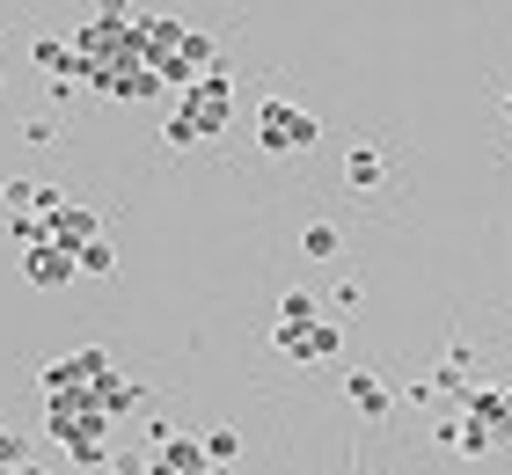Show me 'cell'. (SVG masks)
<instances>
[{
    "instance_id": "e0dca14e",
    "label": "cell",
    "mask_w": 512,
    "mask_h": 475,
    "mask_svg": "<svg viewBox=\"0 0 512 475\" xmlns=\"http://www.w3.org/2000/svg\"><path fill=\"white\" fill-rule=\"evenodd\" d=\"M110 271H118V249H110V242L81 249V278H110Z\"/></svg>"
},
{
    "instance_id": "5b68a950",
    "label": "cell",
    "mask_w": 512,
    "mask_h": 475,
    "mask_svg": "<svg viewBox=\"0 0 512 475\" xmlns=\"http://www.w3.org/2000/svg\"><path fill=\"white\" fill-rule=\"evenodd\" d=\"M44 432H52L59 446H74V439H103V432H118V424L96 410V395H52V402H44Z\"/></svg>"
},
{
    "instance_id": "6da1fadb",
    "label": "cell",
    "mask_w": 512,
    "mask_h": 475,
    "mask_svg": "<svg viewBox=\"0 0 512 475\" xmlns=\"http://www.w3.org/2000/svg\"><path fill=\"white\" fill-rule=\"evenodd\" d=\"M227 117H235V81H227V66H213L205 81L176 88V110H169V125H161V139H169V147H198V139L227 132Z\"/></svg>"
},
{
    "instance_id": "8992f818",
    "label": "cell",
    "mask_w": 512,
    "mask_h": 475,
    "mask_svg": "<svg viewBox=\"0 0 512 475\" xmlns=\"http://www.w3.org/2000/svg\"><path fill=\"white\" fill-rule=\"evenodd\" d=\"M147 454H154V475H220L205 461V446L191 432H169V424H147Z\"/></svg>"
},
{
    "instance_id": "7c38bea8",
    "label": "cell",
    "mask_w": 512,
    "mask_h": 475,
    "mask_svg": "<svg viewBox=\"0 0 512 475\" xmlns=\"http://www.w3.org/2000/svg\"><path fill=\"white\" fill-rule=\"evenodd\" d=\"M344 395H352V410H359V417H374V424H381V417L395 410V395L381 388V380H374V373H359V366H352V373H344Z\"/></svg>"
},
{
    "instance_id": "8fae6325",
    "label": "cell",
    "mask_w": 512,
    "mask_h": 475,
    "mask_svg": "<svg viewBox=\"0 0 512 475\" xmlns=\"http://www.w3.org/2000/svg\"><path fill=\"white\" fill-rule=\"evenodd\" d=\"M139 402H147V388H139V380H125V373H103V380H96V410H103L110 424L132 417Z\"/></svg>"
},
{
    "instance_id": "ffe728a7",
    "label": "cell",
    "mask_w": 512,
    "mask_h": 475,
    "mask_svg": "<svg viewBox=\"0 0 512 475\" xmlns=\"http://www.w3.org/2000/svg\"><path fill=\"white\" fill-rule=\"evenodd\" d=\"M505 125H512V88H505Z\"/></svg>"
},
{
    "instance_id": "4fadbf2b",
    "label": "cell",
    "mask_w": 512,
    "mask_h": 475,
    "mask_svg": "<svg viewBox=\"0 0 512 475\" xmlns=\"http://www.w3.org/2000/svg\"><path fill=\"white\" fill-rule=\"evenodd\" d=\"M381 176H388L381 147H366V139H359V147L344 154V183H352V190H381Z\"/></svg>"
},
{
    "instance_id": "2e32d148",
    "label": "cell",
    "mask_w": 512,
    "mask_h": 475,
    "mask_svg": "<svg viewBox=\"0 0 512 475\" xmlns=\"http://www.w3.org/2000/svg\"><path fill=\"white\" fill-rule=\"evenodd\" d=\"M315 315H322L315 293H278V322H315Z\"/></svg>"
},
{
    "instance_id": "30bf717a",
    "label": "cell",
    "mask_w": 512,
    "mask_h": 475,
    "mask_svg": "<svg viewBox=\"0 0 512 475\" xmlns=\"http://www.w3.org/2000/svg\"><path fill=\"white\" fill-rule=\"evenodd\" d=\"M30 59H37V74H52V81H81V52H74V37H37V44H30Z\"/></svg>"
},
{
    "instance_id": "ac0fdd59",
    "label": "cell",
    "mask_w": 512,
    "mask_h": 475,
    "mask_svg": "<svg viewBox=\"0 0 512 475\" xmlns=\"http://www.w3.org/2000/svg\"><path fill=\"white\" fill-rule=\"evenodd\" d=\"M110 475H154V454H125V446H118V461H110Z\"/></svg>"
},
{
    "instance_id": "7a4b0ae2",
    "label": "cell",
    "mask_w": 512,
    "mask_h": 475,
    "mask_svg": "<svg viewBox=\"0 0 512 475\" xmlns=\"http://www.w3.org/2000/svg\"><path fill=\"white\" fill-rule=\"evenodd\" d=\"M315 110H300L293 95H264V103H256V147L264 154H308L315 147Z\"/></svg>"
},
{
    "instance_id": "ba28073f",
    "label": "cell",
    "mask_w": 512,
    "mask_h": 475,
    "mask_svg": "<svg viewBox=\"0 0 512 475\" xmlns=\"http://www.w3.org/2000/svg\"><path fill=\"white\" fill-rule=\"evenodd\" d=\"M22 278H30L37 293H59V285H74V278H81V256H66V249H52V242H37L30 256H22Z\"/></svg>"
},
{
    "instance_id": "9a60e30c",
    "label": "cell",
    "mask_w": 512,
    "mask_h": 475,
    "mask_svg": "<svg viewBox=\"0 0 512 475\" xmlns=\"http://www.w3.org/2000/svg\"><path fill=\"white\" fill-rule=\"evenodd\" d=\"M198 446H205V461H213L220 475L242 461V432H227V424H213V432H198Z\"/></svg>"
},
{
    "instance_id": "3957f363",
    "label": "cell",
    "mask_w": 512,
    "mask_h": 475,
    "mask_svg": "<svg viewBox=\"0 0 512 475\" xmlns=\"http://www.w3.org/2000/svg\"><path fill=\"white\" fill-rule=\"evenodd\" d=\"M271 344L286 351V359H300V366H330L344 351V329L330 315H315V322H271Z\"/></svg>"
},
{
    "instance_id": "5bb4252c",
    "label": "cell",
    "mask_w": 512,
    "mask_h": 475,
    "mask_svg": "<svg viewBox=\"0 0 512 475\" xmlns=\"http://www.w3.org/2000/svg\"><path fill=\"white\" fill-rule=\"evenodd\" d=\"M337 249H344V234H337V220H308V227H300V256H315V264H330Z\"/></svg>"
},
{
    "instance_id": "277c9868",
    "label": "cell",
    "mask_w": 512,
    "mask_h": 475,
    "mask_svg": "<svg viewBox=\"0 0 512 475\" xmlns=\"http://www.w3.org/2000/svg\"><path fill=\"white\" fill-rule=\"evenodd\" d=\"M103 373H110V351L103 344H81V351H66V359H52L37 380H44V402H52V395H96Z\"/></svg>"
},
{
    "instance_id": "d6986e66",
    "label": "cell",
    "mask_w": 512,
    "mask_h": 475,
    "mask_svg": "<svg viewBox=\"0 0 512 475\" xmlns=\"http://www.w3.org/2000/svg\"><path fill=\"white\" fill-rule=\"evenodd\" d=\"M15 475H44V468H30V461H22V468H15Z\"/></svg>"
},
{
    "instance_id": "52a82bcc",
    "label": "cell",
    "mask_w": 512,
    "mask_h": 475,
    "mask_svg": "<svg viewBox=\"0 0 512 475\" xmlns=\"http://www.w3.org/2000/svg\"><path fill=\"white\" fill-rule=\"evenodd\" d=\"M461 424L505 446V439H512V388H483V380H476V388L461 395Z\"/></svg>"
},
{
    "instance_id": "9c48e42d",
    "label": "cell",
    "mask_w": 512,
    "mask_h": 475,
    "mask_svg": "<svg viewBox=\"0 0 512 475\" xmlns=\"http://www.w3.org/2000/svg\"><path fill=\"white\" fill-rule=\"evenodd\" d=\"M103 242V220L88 205H66L59 220H52V249H66V256H81V249H96Z\"/></svg>"
}]
</instances>
